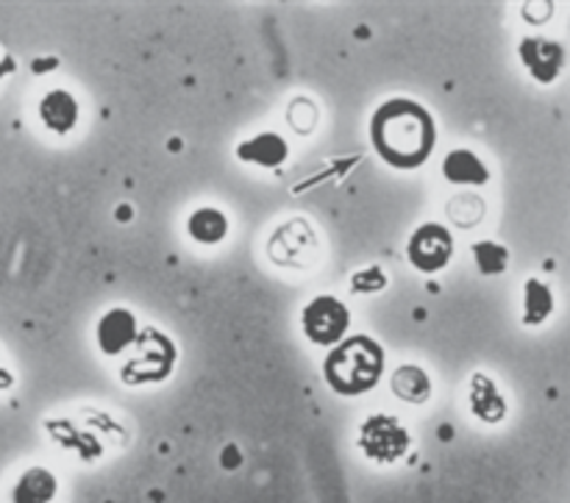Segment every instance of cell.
I'll use <instances>...</instances> for the list:
<instances>
[{"label":"cell","instance_id":"obj_1","mask_svg":"<svg viewBox=\"0 0 570 503\" xmlns=\"http://www.w3.org/2000/svg\"><path fill=\"white\" fill-rule=\"evenodd\" d=\"M371 139L376 154L395 170H415L426 165L438 142L434 117L410 98L384 100L371 120Z\"/></svg>","mask_w":570,"mask_h":503},{"label":"cell","instance_id":"obj_13","mask_svg":"<svg viewBox=\"0 0 570 503\" xmlns=\"http://www.w3.org/2000/svg\"><path fill=\"white\" fill-rule=\"evenodd\" d=\"M443 176L451 184H471V187H482L490 181V170L473 150L456 148L443 159Z\"/></svg>","mask_w":570,"mask_h":503},{"label":"cell","instance_id":"obj_5","mask_svg":"<svg viewBox=\"0 0 570 503\" xmlns=\"http://www.w3.org/2000/svg\"><path fill=\"white\" fill-rule=\"evenodd\" d=\"M410 432L393 415H371L360 428V448L373 462H399L410 451Z\"/></svg>","mask_w":570,"mask_h":503},{"label":"cell","instance_id":"obj_18","mask_svg":"<svg viewBox=\"0 0 570 503\" xmlns=\"http://www.w3.org/2000/svg\"><path fill=\"white\" fill-rule=\"evenodd\" d=\"M473 259H476V267L484 276H499L510 265V250L504 245L484 239V243L473 245Z\"/></svg>","mask_w":570,"mask_h":503},{"label":"cell","instance_id":"obj_9","mask_svg":"<svg viewBox=\"0 0 570 503\" xmlns=\"http://www.w3.org/2000/svg\"><path fill=\"white\" fill-rule=\"evenodd\" d=\"M137 317L131 315L128 309H111L100 317L98 323V345L104 354L117 356L122 354L126 348H131L137 343Z\"/></svg>","mask_w":570,"mask_h":503},{"label":"cell","instance_id":"obj_14","mask_svg":"<svg viewBox=\"0 0 570 503\" xmlns=\"http://www.w3.org/2000/svg\"><path fill=\"white\" fill-rule=\"evenodd\" d=\"M56 476L45 467H31L20 476L14 493H11V501L14 503H50L56 499Z\"/></svg>","mask_w":570,"mask_h":503},{"label":"cell","instance_id":"obj_11","mask_svg":"<svg viewBox=\"0 0 570 503\" xmlns=\"http://www.w3.org/2000/svg\"><path fill=\"white\" fill-rule=\"evenodd\" d=\"M78 115H81L78 100L72 98L67 89H53V92L45 95L42 103H39V117H42V122L53 134L72 131L78 122Z\"/></svg>","mask_w":570,"mask_h":503},{"label":"cell","instance_id":"obj_3","mask_svg":"<svg viewBox=\"0 0 570 503\" xmlns=\"http://www.w3.org/2000/svg\"><path fill=\"white\" fill-rule=\"evenodd\" d=\"M301 326H304V334L312 343L323 345V348H334L348 334L351 312L334 295H317L306 304L304 315H301Z\"/></svg>","mask_w":570,"mask_h":503},{"label":"cell","instance_id":"obj_17","mask_svg":"<svg viewBox=\"0 0 570 503\" xmlns=\"http://www.w3.org/2000/svg\"><path fill=\"white\" fill-rule=\"evenodd\" d=\"M187 228H189V237H193L195 243L217 245L226 239L228 220L220 209H212V206H206V209H198L193 217H189Z\"/></svg>","mask_w":570,"mask_h":503},{"label":"cell","instance_id":"obj_7","mask_svg":"<svg viewBox=\"0 0 570 503\" xmlns=\"http://www.w3.org/2000/svg\"><path fill=\"white\" fill-rule=\"evenodd\" d=\"M267 254L276 265L282 267H304L312 265L317 256V239L315 231L309 228L306 220H289L282 228H276Z\"/></svg>","mask_w":570,"mask_h":503},{"label":"cell","instance_id":"obj_4","mask_svg":"<svg viewBox=\"0 0 570 503\" xmlns=\"http://www.w3.org/2000/svg\"><path fill=\"white\" fill-rule=\"evenodd\" d=\"M139 356L131 365L122 371V378L128 384H145V382H165L176 365V345L167 339L165 334L148 328V332L137 334Z\"/></svg>","mask_w":570,"mask_h":503},{"label":"cell","instance_id":"obj_2","mask_svg":"<svg viewBox=\"0 0 570 503\" xmlns=\"http://www.w3.org/2000/svg\"><path fill=\"white\" fill-rule=\"evenodd\" d=\"M384 371V351L376 339L356 334L332 348L323 362V378L340 395H365L379 384Z\"/></svg>","mask_w":570,"mask_h":503},{"label":"cell","instance_id":"obj_16","mask_svg":"<svg viewBox=\"0 0 570 503\" xmlns=\"http://www.w3.org/2000/svg\"><path fill=\"white\" fill-rule=\"evenodd\" d=\"M554 312V295L540 278H529L523 287V326H540Z\"/></svg>","mask_w":570,"mask_h":503},{"label":"cell","instance_id":"obj_19","mask_svg":"<svg viewBox=\"0 0 570 503\" xmlns=\"http://www.w3.org/2000/svg\"><path fill=\"white\" fill-rule=\"evenodd\" d=\"M387 284V276L382 273V267H371L365 273H356L354 276V289L356 293H376Z\"/></svg>","mask_w":570,"mask_h":503},{"label":"cell","instance_id":"obj_12","mask_svg":"<svg viewBox=\"0 0 570 503\" xmlns=\"http://www.w3.org/2000/svg\"><path fill=\"white\" fill-rule=\"evenodd\" d=\"M471 410L479 421L501 423L507 417V401L499 393L495 382L484 373H473L471 378Z\"/></svg>","mask_w":570,"mask_h":503},{"label":"cell","instance_id":"obj_8","mask_svg":"<svg viewBox=\"0 0 570 503\" xmlns=\"http://www.w3.org/2000/svg\"><path fill=\"white\" fill-rule=\"evenodd\" d=\"M523 67L534 76V81L551 83L560 76L562 65H566V48L560 42H551L543 37H527L518 45Z\"/></svg>","mask_w":570,"mask_h":503},{"label":"cell","instance_id":"obj_10","mask_svg":"<svg viewBox=\"0 0 570 503\" xmlns=\"http://www.w3.org/2000/svg\"><path fill=\"white\" fill-rule=\"evenodd\" d=\"M289 148L278 134L265 131L254 139H245L237 145V159L248 161V165H259L273 170V167H282L287 161Z\"/></svg>","mask_w":570,"mask_h":503},{"label":"cell","instance_id":"obj_6","mask_svg":"<svg viewBox=\"0 0 570 503\" xmlns=\"http://www.w3.org/2000/svg\"><path fill=\"white\" fill-rule=\"evenodd\" d=\"M451 254H454V237L440 223H423L421 228H415L410 245H406L412 267H417L421 273L443 270L451 262Z\"/></svg>","mask_w":570,"mask_h":503},{"label":"cell","instance_id":"obj_15","mask_svg":"<svg viewBox=\"0 0 570 503\" xmlns=\"http://www.w3.org/2000/svg\"><path fill=\"white\" fill-rule=\"evenodd\" d=\"M393 393L399 395L406 404H423L432 395V382H429L426 371L417 365H404L393 373V382H390Z\"/></svg>","mask_w":570,"mask_h":503}]
</instances>
